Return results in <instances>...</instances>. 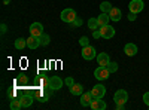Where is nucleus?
<instances>
[{"label": "nucleus", "mask_w": 149, "mask_h": 110, "mask_svg": "<svg viewBox=\"0 0 149 110\" xmlns=\"http://www.w3.org/2000/svg\"><path fill=\"white\" fill-rule=\"evenodd\" d=\"M143 8H145L143 0H131L130 5H128V9H130V12H133V14H140V12L143 10Z\"/></svg>", "instance_id": "39448f33"}, {"label": "nucleus", "mask_w": 149, "mask_h": 110, "mask_svg": "<svg viewBox=\"0 0 149 110\" xmlns=\"http://www.w3.org/2000/svg\"><path fill=\"white\" fill-rule=\"evenodd\" d=\"M97 21H98V24H100V27H102V26H106V24H109L110 17H109V14H104V12H102V14L97 17Z\"/></svg>", "instance_id": "a211bd4d"}, {"label": "nucleus", "mask_w": 149, "mask_h": 110, "mask_svg": "<svg viewBox=\"0 0 149 110\" xmlns=\"http://www.w3.org/2000/svg\"><path fill=\"white\" fill-rule=\"evenodd\" d=\"M91 101H93L91 92H84V94L81 95V106H82V107H90Z\"/></svg>", "instance_id": "f8f14e48"}, {"label": "nucleus", "mask_w": 149, "mask_h": 110, "mask_svg": "<svg viewBox=\"0 0 149 110\" xmlns=\"http://www.w3.org/2000/svg\"><path fill=\"white\" fill-rule=\"evenodd\" d=\"M39 46H40V39L30 34V37L27 39V48L29 49H36V48H39Z\"/></svg>", "instance_id": "9b49d317"}, {"label": "nucleus", "mask_w": 149, "mask_h": 110, "mask_svg": "<svg viewBox=\"0 0 149 110\" xmlns=\"http://www.w3.org/2000/svg\"><path fill=\"white\" fill-rule=\"evenodd\" d=\"M9 107H10L12 110H19L22 106H21V101H19V100H12L10 104H9Z\"/></svg>", "instance_id": "5701e85b"}, {"label": "nucleus", "mask_w": 149, "mask_h": 110, "mask_svg": "<svg viewBox=\"0 0 149 110\" xmlns=\"http://www.w3.org/2000/svg\"><path fill=\"white\" fill-rule=\"evenodd\" d=\"M8 95H9V97H14V95H15V91H14V89H9V91H8Z\"/></svg>", "instance_id": "473e14b6"}, {"label": "nucleus", "mask_w": 149, "mask_h": 110, "mask_svg": "<svg viewBox=\"0 0 149 110\" xmlns=\"http://www.w3.org/2000/svg\"><path fill=\"white\" fill-rule=\"evenodd\" d=\"M70 26H72V27H81V26H82V19H81L79 17H76V19H74Z\"/></svg>", "instance_id": "bb28decb"}, {"label": "nucleus", "mask_w": 149, "mask_h": 110, "mask_svg": "<svg viewBox=\"0 0 149 110\" xmlns=\"http://www.w3.org/2000/svg\"><path fill=\"white\" fill-rule=\"evenodd\" d=\"M19 101H21V106H22V107H30V106L33 104V95H31V94L22 95L21 98H19Z\"/></svg>", "instance_id": "dca6fc26"}, {"label": "nucleus", "mask_w": 149, "mask_h": 110, "mask_svg": "<svg viewBox=\"0 0 149 110\" xmlns=\"http://www.w3.org/2000/svg\"><path fill=\"white\" fill-rule=\"evenodd\" d=\"M64 83H66V85H67V86L70 88V86H72V85L74 83V80H73V77H70V76H67V77H66V80H64Z\"/></svg>", "instance_id": "c85d7f7f"}, {"label": "nucleus", "mask_w": 149, "mask_h": 110, "mask_svg": "<svg viewBox=\"0 0 149 110\" xmlns=\"http://www.w3.org/2000/svg\"><path fill=\"white\" fill-rule=\"evenodd\" d=\"M82 58H84V59H88V61L97 58V52H95V49H94L91 45L82 48Z\"/></svg>", "instance_id": "423d86ee"}, {"label": "nucleus", "mask_w": 149, "mask_h": 110, "mask_svg": "<svg viewBox=\"0 0 149 110\" xmlns=\"http://www.w3.org/2000/svg\"><path fill=\"white\" fill-rule=\"evenodd\" d=\"M26 46H27V39L19 37V39H17V40H15V49L21 51V49H24Z\"/></svg>", "instance_id": "6ab92c4d"}, {"label": "nucleus", "mask_w": 149, "mask_h": 110, "mask_svg": "<svg viewBox=\"0 0 149 110\" xmlns=\"http://www.w3.org/2000/svg\"><path fill=\"white\" fill-rule=\"evenodd\" d=\"M17 82H18V83H21V85H26V83H27V76H24V75H22L21 77H18V80H17Z\"/></svg>", "instance_id": "c756f323"}, {"label": "nucleus", "mask_w": 149, "mask_h": 110, "mask_svg": "<svg viewBox=\"0 0 149 110\" xmlns=\"http://www.w3.org/2000/svg\"><path fill=\"white\" fill-rule=\"evenodd\" d=\"M39 86H40V88H49V79L42 76V77L39 79Z\"/></svg>", "instance_id": "b1692460"}, {"label": "nucleus", "mask_w": 149, "mask_h": 110, "mask_svg": "<svg viewBox=\"0 0 149 110\" xmlns=\"http://www.w3.org/2000/svg\"><path fill=\"white\" fill-rule=\"evenodd\" d=\"M30 34L36 36V37H40V36L43 34V26L40 22H33L30 26Z\"/></svg>", "instance_id": "1a4fd4ad"}, {"label": "nucleus", "mask_w": 149, "mask_h": 110, "mask_svg": "<svg viewBox=\"0 0 149 110\" xmlns=\"http://www.w3.org/2000/svg\"><path fill=\"white\" fill-rule=\"evenodd\" d=\"M115 107H116L118 110H122V109H124V104H115Z\"/></svg>", "instance_id": "72a5a7b5"}, {"label": "nucleus", "mask_w": 149, "mask_h": 110, "mask_svg": "<svg viewBox=\"0 0 149 110\" xmlns=\"http://www.w3.org/2000/svg\"><path fill=\"white\" fill-rule=\"evenodd\" d=\"M88 27H90L93 31L97 30V28H100V24H98L97 18H90V19H88Z\"/></svg>", "instance_id": "aec40b11"}, {"label": "nucleus", "mask_w": 149, "mask_h": 110, "mask_svg": "<svg viewBox=\"0 0 149 110\" xmlns=\"http://www.w3.org/2000/svg\"><path fill=\"white\" fill-rule=\"evenodd\" d=\"M124 52H125V55H128V57H134L136 54H137V46H136L134 43H127L125 46H124Z\"/></svg>", "instance_id": "ddd939ff"}, {"label": "nucleus", "mask_w": 149, "mask_h": 110, "mask_svg": "<svg viewBox=\"0 0 149 110\" xmlns=\"http://www.w3.org/2000/svg\"><path fill=\"white\" fill-rule=\"evenodd\" d=\"M109 75H110V71H109L107 67H104V66H98V67L94 70V77H95L97 80H106V79L109 77Z\"/></svg>", "instance_id": "f03ea898"}, {"label": "nucleus", "mask_w": 149, "mask_h": 110, "mask_svg": "<svg viewBox=\"0 0 149 110\" xmlns=\"http://www.w3.org/2000/svg\"><path fill=\"white\" fill-rule=\"evenodd\" d=\"M93 37L94 39H102V33H100V28H97L93 31Z\"/></svg>", "instance_id": "cd10ccee"}, {"label": "nucleus", "mask_w": 149, "mask_h": 110, "mask_svg": "<svg viewBox=\"0 0 149 110\" xmlns=\"http://www.w3.org/2000/svg\"><path fill=\"white\" fill-rule=\"evenodd\" d=\"M109 17H110V21H119V19L122 18L121 9H118V8H112L110 12H109Z\"/></svg>", "instance_id": "4468645a"}, {"label": "nucleus", "mask_w": 149, "mask_h": 110, "mask_svg": "<svg viewBox=\"0 0 149 110\" xmlns=\"http://www.w3.org/2000/svg\"><path fill=\"white\" fill-rule=\"evenodd\" d=\"M39 39H40V46H48L49 42H51V37H49V34H46V33H43Z\"/></svg>", "instance_id": "412c9836"}, {"label": "nucleus", "mask_w": 149, "mask_h": 110, "mask_svg": "<svg viewBox=\"0 0 149 110\" xmlns=\"http://www.w3.org/2000/svg\"><path fill=\"white\" fill-rule=\"evenodd\" d=\"M79 45H81L82 48H85V46H88V45H90V39L86 37V36H82V37L79 39Z\"/></svg>", "instance_id": "393cba45"}, {"label": "nucleus", "mask_w": 149, "mask_h": 110, "mask_svg": "<svg viewBox=\"0 0 149 110\" xmlns=\"http://www.w3.org/2000/svg\"><path fill=\"white\" fill-rule=\"evenodd\" d=\"M63 83L64 80L61 79L60 76H52V77H49V89L51 91H58L63 88Z\"/></svg>", "instance_id": "20e7f679"}, {"label": "nucleus", "mask_w": 149, "mask_h": 110, "mask_svg": "<svg viewBox=\"0 0 149 110\" xmlns=\"http://www.w3.org/2000/svg\"><path fill=\"white\" fill-rule=\"evenodd\" d=\"M2 33H6V24H2Z\"/></svg>", "instance_id": "f704fd0d"}, {"label": "nucleus", "mask_w": 149, "mask_h": 110, "mask_svg": "<svg viewBox=\"0 0 149 110\" xmlns=\"http://www.w3.org/2000/svg\"><path fill=\"white\" fill-rule=\"evenodd\" d=\"M143 101H145V104H146L148 109H149V92H145V94H143Z\"/></svg>", "instance_id": "7c9ffc66"}, {"label": "nucleus", "mask_w": 149, "mask_h": 110, "mask_svg": "<svg viewBox=\"0 0 149 110\" xmlns=\"http://www.w3.org/2000/svg\"><path fill=\"white\" fill-rule=\"evenodd\" d=\"M106 67H107V70H109L110 73H115V71L118 70V64H116V63H112V61H110Z\"/></svg>", "instance_id": "a878e982"}, {"label": "nucleus", "mask_w": 149, "mask_h": 110, "mask_svg": "<svg viewBox=\"0 0 149 110\" xmlns=\"http://www.w3.org/2000/svg\"><path fill=\"white\" fill-rule=\"evenodd\" d=\"M113 101L115 104H125L128 101V92L125 89H118L113 95Z\"/></svg>", "instance_id": "7ed1b4c3"}, {"label": "nucleus", "mask_w": 149, "mask_h": 110, "mask_svg": "<svg viewBox=\"0 0 149 110\" xmlns=\"http://www.w3.org/2000/svg\"><path fill=\"white\" fill-rule=\"evenodd\" d=\"M97 63L100 64V66H107L109 63H110V58H109V55L106 54V52H102V54H98L97 55Z\"/></svg>", "instance_id": "2eb2a0df"}, {"label": "nucleus", "mask_w": 149, "mask_h": 110, "mask_svg": "<svg viewBox=\"0 0 149 110\" xmlns=\"http://www.w3.org/2000/svg\"><path fill=\"white\" fill-rule=\"evenodd\" d=\"M136 15H137V14H133V12H130V14H128V19H130V21H136V18H137Z\"/></svg>", "instance_id": "2f4dec72"}, {"label": "nucleus", "mask_w": 149, "mask_h": 110, "mask_svg": "<svg viewBox=\"0 0 149 110\" xmlns=\"http://www.w3.org/2000/svg\"><path fill=\"white\" fill-rule=\"evenodd\" d=\"M90 92L93 95V98H103L104 94H106V88H104V85L98 83V85H95V86H93V89Z\"/></svg>", "instance_id": "0eeeda50"}, {"label": "nucleus", "mask_w": 149, "mask_h": 110, "mask_svg": "<svg viewBox=\"0 0 149 110\" xmlns=\"http://www.w3.org/2000/svg\"><path fill=\"white\" fill-rule=\"evenodd\" d=\"M90 107H91L93 110H104V109L107 107V104H106L102 98H93Z\"/></svg>", "instance_id": "9d476101"}, {"label": "nucleus", "mask_w": 149, "mask_h": 110, "mask_svg": "<svg viewBox=\"0 0 149 110\" xmlns=\"http://www.w3.org/2000/svg\"><path fill=\"white\" fill-rule=\"evenodd\" d=\"M76 12H74V9H70V8H67V9H64L63 12H61V15H60V18H61V21L63 22H67V24H72L74 19H76Z\"/></svg>", "instance_id": "f257e3e1"}, {"label": "nucleus", "mask_w": 149, "mask_h": 110, "mask_svg": "<svg viewBox=\"0 0 149 110\" xmlns=\"http://www.w3.org/2000/svg\"><path fill=\"white\" fill-rule=\"evenodd\" d=\"M112 8H113V6H112L109 2H103V3L100 5V9H102V12H104V14H109Z\"/></svg>", "instance_id": "4be33fe9"}, {"label": "nucleus", "mask_w": 149, "mask_h": 110, "mask_svg": "<svg viewBox=\"0 0 149 110\" xmlns=\"http://www.w3.org/2000/svg\"><path fill=\"white\" fill-rule=\"evenodd\" d=\"M69 89H70V92L73 95H82L84 94V86H82L81 83H73Z\"/></svg>", "instance_id": "f3484780"}, {"label": "nucleus", "mask_w": 149, "mask_h": 110, "mask_svg": "<svg viewBox=\"0 0 149 110\" xmlns=\"http://www.w3.org/2000/svg\"><path fill=\"white\" fill-rule=\"evenodd\" d=\"M100 33H102V39H112L115 36V28L106 24V26H102L100 27Z\"/></svg>", "instance_id": "6e6552de"}]
</instances>
